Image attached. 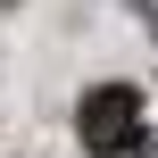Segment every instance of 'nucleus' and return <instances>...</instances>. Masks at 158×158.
I'll return each instance as SVG.
<instances>
[{
  "mask_svg": "<svg viewBox=\"0 0 158 158\" xmlns=\"http://www.w3.org/2000/svg\"><path fill=\"white\" fill-rule=\"evenodd\" d=\"M75 133H83V150H100V158L142 150V92L133 83H92L83 108H75Z\"/></svg>",
  "mask_w": 158,
  "mask_h": 158,
  "instance_id": "f257e3e1",
  "label": "nucleus"
}]
</instances>
